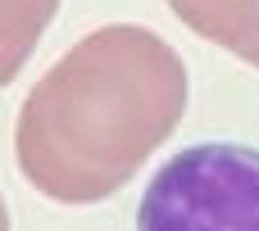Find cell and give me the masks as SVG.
<instances>
[{"instance_id": "cell-1", "label": "cell", "mask_w": 259, "mask_h": 231, "mask_svg": "<svg viewBox=\"0 0 259 231\" xmlns=\"http://www.w3.org/2000/svg\"><path fill=\"white\" fill-rule=\"evenodd\" d=\"M187 95V64L159 32L96 27L27 91L14 123L18 172L59 204H100L178 132Z\"/></svg>"}, {"instance_id": "cell-2", "label": "cell", "mask_w": 259, "mask_h": 231, "mask_svg": "<svg viewBox=\"0 0 259 231\" xmlns=\"http://www.w3.org/2000/svg\"><path fill=\"white\" fill-rule=\"evenodd\" d=\"M141 231H259V150L191 145L173 154L146 186Z\"/></svg>"}, {"instance_id": "cell-3", "label": "cell", "mask_w": 259, "mask_h": 231, "mask_svg": "<svg viewBox=\"0 0 259 231\" xmlns=\"http://www.w3.org/2000/svg\"><path fill=\"white\" fill-rule=\"evenodd\" d=\"M173 18L209 45L246 54L259 41V0H168Z\"/></svg>"}, {"instance_id": "cell-4", "label": "cell", "mask_w": 259, "mask_h": 231, "mask_svg": "<svg viewBox=\"0 0 259 231\" xmlns=\"http://www.w3.org/2000/svg\"><path fill=\"white\" fill-rule=\"evenodd\" d=\"M59 0H0V91L23 73Z\"/></svg>"}, {"instance_id": "cell-5", "label": "cell", "mask_w": 259, "mask_h": 231, "mask_svg": "<svg viewBox=\"0 0 259 231\" xmlns=\"http://www.w3.org/2000/svg\"><path fill=\"white\" fill-rule=\"evenodd\" d=\"M241 59H246L250 68H259V41H255V45H250V50H246V54H241Z\"/></svg>"}, {"instance_id": "cell-6", "label": "cell", "mask_w": 259, "mask_h": 231, "mask_svg": "<svg viewBox=\"0 0 259 231\" xmlns=\"http://www.w3.org/2000/svg\"><path fill=\"white\" fill-rule=\"evenodd\" d=\"M0 231H9V209H5V200H0Z\"/></svg>"}]
</instances>
